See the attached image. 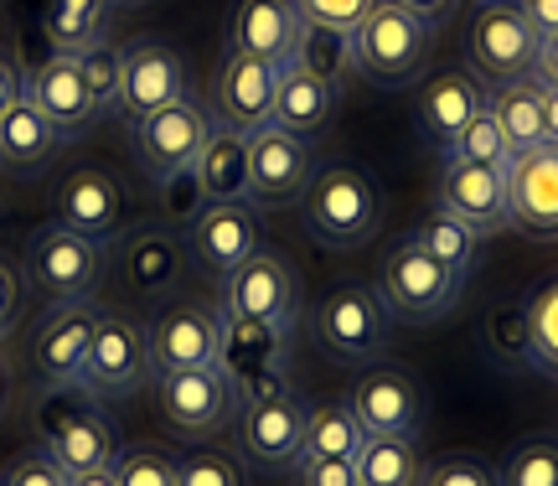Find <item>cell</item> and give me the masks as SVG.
Listing matches in <instances>:
<instances>
[{
	"instance_id": "obj_10",
	"label": "cell",
	"mask_w": 558,
	"mask_h": 486,
	"mask_svg": "<svg viewBox=\"0 0 558 486\" xmlns=\"http://www.w3.org/2000/svg\"><path fill=\"white\" fill-rule=\"evenodd\" d=\"M290 342H295V331H279V326L222 321L218 367L233 378L239 404H259V399H275V393H290Z\"/></svg>"
},
{
	"instance_id": "obj_15",
	"label": "cell",
	"mask_w": 558,
	"mask_h": 486,
	"mask_svg": "<svg viewBox=\"0 0 558 486\" xmlns=\"http://www.w3.org/2000/svg\"><path fill=\"white\" fill-rule=\"evenodd\" d=\"M275 88H279V62H264L254 52L228 47V58L213 73V124L233 130V135H259L269 114H275Z\"/></svg>"
},
{
	"instance_id": "obj_30",
	"label": "cell",
	"mask_w": 558,
	"mask_h": 486,
	"mask_svg": "<svg viewBox=\"0 0 558 486\" xmlns=\"http://www.w3.org/2000/svg\"><path fill=\"white\" fill-rule=\"evenodd\" d=\"M114 26V0H47L41 32L47 47L62 58H83L88 47H104Z\"/></svg>"
},
{
	"instance_id": "obj_7",
	"label": "cell",
	"mask_w": 558,
	"mask_h": 486,
	"mask_svg": "<svg viewBox=\"0 0 558 486\" xmlns=\"http://www.w3.org/2000/svg\"><path fill=\"white\" fill-rule=\"evenodd\" d=\"M373 290H378L383 305H388L393 316H403V321H445L460 305V290H465V284L403 233L399 243H388Z\"/></svg>"
},
{
	"instance_id": "obj_38",
	"label": "cell",
	"mask_w": 558,
	"mask_h": 486,
	"mask_svg": "<svg viewBox=\"0 0 558 486\" xmlns=\"http://www.w3.org/2000/svg\"><path fill=\"white\" fill-rule=\"evenodd\" d=\"M481 337H486V352H492L497 363L527 367V311H522V301L492 305L486 321H481Z\"/></svg>"
},
{
	"instance_id": "obj_25",
	"label": "cell",
	"mask_w": 558,
	"mask_h": 486,
	"mask_svg": "<svg viewBox=\"0 0 558 486\" xmlns=\"http://www.w3.org/2000/svg\"><path fill=\"white\" fill-rule=\"evenodd\" d=\"M481 109H486V83L476 73H465V68H450V73H435L429 88L418 94V135L435 145L439 156L450 150L465 124L476 120Z\"/></svg>"
},
{
	"instance_id": "obj_11",
	"label": "cell",
	"mask_w": 558,
	"mask_h": 486,
	"mask_svg": "<svg viewBox=\"0 0 558 486\" xmlns=\"http://www.w3.org/2000/svg\"><path fill=\"white\" fill-rule=\"evenodd\" d=\"M207 135H213V109H207L202 99H192V94L130 124L135 161H140V171H145L150 182L177 177V171H192V161L202 156Z\"/></svg>"
},
{
	"instance_id": "obj_49",
	"label": "cell",
	"mask_w": 558,
	"mask_h": 486,
	"mask_svg": "<svg viewBox=\"0 0 558 486\" xmlns=\"http://www.w3.org/2000/svg\"><path fill=\"white\" fill-rule=\"evenodd\" d=\"M26 311V269H16L11 259H0V337H11V326Z\"/></svg>"
},
{
	"instance_id": "obj_27",
	"label": "cell",
	"mask_w": 558,
	"mask_h": 486,
	"mask_svg": "<svg viewBox=\"0 0 558 486\" xmlns=\"http://www.w3.org/2000/svg\"><path fill=\"white\" fill-rule=\"evenodd\" d=\"M300 37H305V16L295 0H239L233 5V47L254 52L264 62H295Z\"/></svg>"
},
{
	"instance_id": "obj_17",
	"label": "cell",
	"mask_w": 558,
	"mask_h": 486,
	"mask_svg": "<svg viewBox=\"0 0 558 486\" xmlns=\"http://www.w3.org/2000/svg\"><path fill=\"white\" fill-rule=\"evenodd\" d=\"M104 321L99 301H62L47 305V316L32 331V373L41 388H73L94 342V326Z\"/></svg>"
},
{
	"instance_id": "obj_20",
	"label": "cell",
	"mask_w": 558,
	"mask_h": 486,
	"mask_svg": "<svg viewBox=\"0 0 558 486\" xmlns=\"http://www.w3.org/2000/svg\"><path fill=\"white\" fill-rule=\"evenodd\" d=\"M124 212H130V197H124L120 177L104 171V166H73L58 182V192H52V218L99 243H109L120 233Z\"/></svg>"
},
{
	"instance_id": "obj_23",
	"label": "cell",
	"mask_w": 558,
	"mask_h": 486,
	"mask_svg": "<svg viewBox=\"0 0 558 486\" xmlns=\"http://www.w3.org/2000/svg\"><path fill=\"white\" fill-rule=\"evenodd\" d=\"M347 404L357 414L367 435H409L414 440L424 429V393L403 367H367L357 384L347 388Z\"/></svg>"
},
{
	"instance_id": "obj_19",
	"label": "cell",
	"mask_w": 558,
	"mask_h": 486,
	"mask_svg": "<svg viewBox=\"0 0 558 486\" xmlns=\"http://www.w3.org/2000/svg\"><path fill=\"white\" fill-rule=\"evenodd\" d=\"M26 99L37 104L41 120L62 135V145L83 141L104 120L99 99L88 94V83L78 73V58H62V52H47L37 68H26Z\"/></svg>"
},
{
	"instance_id": "obj_8",
	"label": "cell",
	"mask_w": 558,
	"mask_h": 486,
	"mask_svg": "<svg viewBox=\"0 0 558 486\" xmlns=\"http://www.w3.org/2000/svg\"><path fill=\"white\" fill-rule=\"evenodd\" d=\"M222 321H248V326H279L295 331L300 321V280L295 269L279 259L275 248H259L254 259H243L218 295Z\"/></svg>"
},
{
	"instance_id": "obj_24",
	"label": "cell",
	"mask_w": 558,
	"mask_h": 486,
	"mask_svg": "<svg viewBox=\"0 0 558 486\" xmlns=\"http://www.w3.org/2000/svg\"><path fill=\"white\" fill-rule=\"evenodd\" d=\"M439 207L456 212L460 223H471L476 233H501L512 228V186H507V166H471L450 161L439 177Z\"/></svg>"
},
{
	"instance_id": "obj_18",
	"label": "cell",
	"mask_w": 558,
	"mask_h": 486,
	"mask_svg": "<svg viewBox=\"0 0 558 486\" xmlns=\"http://www.w3.org/2000/svg\"><path fill=\"white\" fill-rule=\"evenodd\" d=\"M316 145L284 135L275 124H264L259 135H248V203L254 207H290L305 197V186L316 177Z\"/></svg>"
},
{
	"instance_id": "obj_36",
	"label": "cell",
	"mask_w": 558,
	"mask_h": 486,
	"mask_svg": "<svg viewBox=\"0 0 558 486\" xmlns=\"http://www.w3.org/2000/svg\"><path fill=\"white\" fill-rule=\"evenodd\" d=\"M527 367L558 384V280H543L527 301Z\"/></svg>"
},
{
	"instance_id": "obj_22",
	"label": "cell",
	"mask_w": 558,
	"mask_h": 486,
	"mask_svg": "<svg viewBox=\"0 0 558 486\" xmlns=\"http://www.w3.org/2000/svg\"><path fill=\"white\" fill-rule=\"evenodd\" d=\"M114 259H120V275L130 290L140 295H166L171 284H181L186 275V228L177 223H140L130 233H114Z\"/></svg>"
},
{
	"instance_id": "obj_32",
	"label": "cell",
	"mask_w": 558,
	"mask_h": 486,
	"mask_svg": "<svg viewBox=\"0 0 558 486\" xmlns=\"http://www.w3.org/2000/svg\"><path fill=\"white\" fill-rule=\"evenodd\" d=\"M486 114L497 120L507 150H533L543 145V83L538 78H512L486 88Z\"/></svg>"
},
{
	"instance_id": "obj_59",
	"label": "cell",
	"mask_w": 558,
	"mask_h": 486,
	"mask_svg": "<svg viewBox=\"0 0 558 486\" xmlns=\"http://www.w3.org/2000/svg\"><path fill=\"white\" fill-rule=\"evenodd\" d=\"M0 486H5V476H0Z\"/></svg>"
},
{
	"instance_id": "obj_58",
	"label": "cell",
	"mask_w": 558,
	"mask_h": 486,
	"mask_svg": "<svg viewBox=\"0 0 558 486\" xmlns=\"http://www.w3.org/2000/svg\"><path fill=\"white\" fill-rule=\"evenodd\" d=\"M0 243H5V218H0Z\"/></svg>"
},
{
	"instance_id": "obj_40",
	"label": "cell",
	"mask_w": 558,
	"mask_h": 486,
	"mask_svg": "<svg viewBox=\"0 0 558 486\" xmlns=\"http://www.w3.org/2000/svg\"><path fill=\"white\" fill-rule=\"evenodd\" d=\"M450 161H471V166H507L512 161V150H507V141H501L497 120L481 109L476 120L460 130L456 141H450V150H445V166Z\"/></svg>"
},
{
	"instance_id": "obj_56",
	"label": "cell",
	"mask_w": 558,
	"mask_h": 486,
	"mask_svg": "<svg viewBox=\"0 0 558 486\" xmlns=\"http://www.w3.org/2000/svg\"><path fill=\"white\" fill-rule=\"evenodd\" d=\"M5 404H11V384H5V367H0V414H5Z\"/></svg>"
},
{
	"instance_id": "obj_2",
	"label": "cell",
	"mask_w": 558,
	"mask_h": 486,
	"mask_svg": "<svg viewBox=\"0 0 558 486\" xmlns=\"http://www.w3.org/2000/svg\"><path fill=\"white\" fill-rule=\"evenodd\" d=\"M429 58H435V26L399 11L393 0H378L352 32V68L373 88H409L424 78Z\"/></svg>"
},
{
	"instance_id": "obj_47",
	"label": "cell",
	"mask_w": 558,
	"mask_h": 486,
	"mask_svg": "<svg viewBox=\"0 0 558 486\" xmlns=\"http://www.w3.org/2000/svg\"><path fill=\"white\" fill-rule=\"evenodd\" d=\"M5 486H68V471H62L41 446H32L5 466Z\"/></svg>"
},
{
	"instance_id": "obj_6",
	"label": "cell",
	"mask_w": 558,
	"mask_h": 486,
	"mask_svg": "<svg viewBox=\"0 0 558 486\" xmlns=\"http://www.w3.org/2000/svg\"><path fill=\"white\" fill-rule=\"evenodd\" d=\"M543 37L538 26L522 16L518 0H476V16L465 32V58L471 73L486 83H512L538 73Z\"/></svg>"
},
{
	"instance_id": "obj_41",
	"label": "cell",
	"mask_w": 558,
	"mask_h": 486,
	"mask_svg": "<svg viewBox=\"0 0 558 486\" xmlns=\"http://www.w3.org/2000/svg\"><path fill=\"white\" fill-rule=\"evenodd\" d=\"M114 486H177V461L160 446H120Z\"/></svg>"
},
{
	"instance_id": "obj_26",
	"label": "cell",
	"mask_w": 558,
	"mask_h": 486,
	"mask_svg": "<svg viewBox=\"0 0 558 486\" xmlns=\"http://www.w3.org/2000/svg\"><path fill=\"white\" fill-rule=\"evenodd\" d=\"M512 186V223L533 233H558V145H533L507 161Z\"/></svg>"
},
{
	"instance_id": "obj_55",
	"label": "cell",
	"mask_w": 558,
	"mask_h": 486,
	"mask_svg": "<svg viewBox=\"0 0 558 486\" xmlns=\"http://www.w3.org/2000/svg\"><path fill=\"white\" fill-rule=\"evenodd\" d=\"M68 486H114V466H109V471H83V476H68Z\"/></svg>"
},
{
	"instance_id": "obj_13",
	"label": "cell",
	"mask_w": 558,
	"mask_h": 486,
	"mask_svg": "<svg viewBox=\"0 0 558 486\" xmlns=\"http://www.w3.org/2000/svg\"><path fill=\"white\" fill-rule=\"evenodd\" d=\"M150 378V352H145V321L124 316V311H104V321L94 326V342L83 357L78 384L88 399H124Z\"/></svg>"
},
{
	"instance_id": "obj_37",
	"label": "cell",
	"mask_w": 558,
	"mask_h": 486,
	"mask_svg": "<svg viewBox=\"0 0 558 486\" xmlns=\"http://www.w3.org/2000/svg\"><path fill=\"white\" fill-rule=\"evenodd\" d=\"M497 486H558V435H522L501 461Z\"/></svg>"
},
{
	"instance_id": "obj_21",
	"label": "cell",
	"mask_w": 558,
	"mask_h": 486,
	"mask_svg": "<svg viewBox=\"0 0 558 486\" xmlns=\"http://www.w3.org/2000/svg\"><path fill=\"white\" fill-rule=\"evenodd\" d=\"M192 94V68L171 41H135L124 47V73H120V109L130 124L156 114L166 104H177Z\"/></svg>"
},
{
	"instance_id": "obj_9",
	"label": "cell",
	"mask_w": 558,
	"mask_h": 486,
	"mask_svg": "<svg viewBox=\"0 0 558 486\" xmlns=\"http://www.w3.org/2000/svg\"><path fill=\"white\" fill-rule=\"evenodd\" d=\"M156 384V409L160 420L186 435V440H207L218 435L222 425L239 420V388L233 378L222 373L218 363L213 367H186V373H166V378H150Z\"/></svg>"
},
{
	"instance_id": "obj_35",
	"label": "cell",
	"mask_w": 558,
	"mask_h": 486,
	"mask_svg": "<svg viewBox=\"0 0 558 486\" xmlns=\"http://www.w3.org/2000/svg\"><path fill=\"white\" fill-rule=\"evenodd\" d=\"M367 429L357 425V414L347 399H331V404H311V420H305V455H347L357 461Z\"/></svg>"
},
{
	"instance_id": "obj_51",
	"label": "cell",
	"mask_w": 558,
	"mask_h": 486,
	"mask_svg": "<svg viewBox=\"0 0 558 486\" xmlns=\"http://www.w3.org/2000/svg\"><path fill=\"white\" fill-rule=\"evenodd\" d=\"M21 94H26V68H21L16 58H5V52H0V114H5Z\"/></svg>"
},
{
	"instance_id": "obj_52",
	"label": "cell",
	"mask_w": 558,
	"mask_h": 486,
	"mask_svg": "<svg viewBox=\"0 0 558 486\" xmlns=\"http://www.w3.org/2000/svg\"><path fill=\"white\" fill-rule=\"evenodd\" d=\"M522 16L538 26V37H554L558 32V0H518Z\"/></svg>"
},
{
	"instance_id": "obj_42",
	"label": "cell",
	"mask_w": 558,
	"mask_h": 486,
	"mask_svg": "<svg viewBox=\"0 0 558 486\" xmlns=\"http://www.w3.org/2000/svg\"><path fill=\"white\" fill-rule=\"evenodd\" d=\"M78 73L88 83V94L99 99V109H120V73H124V52L114 41H104V47H88L78 58Z\"/></svg>"
},
{
	"instance_id": "obj_34",
	"label": "cell",
	"mask_w": 558,
	"mask_h": 486,
	"mask_svg": "<svg viewBox=\"0 0 558 486\" xmlns=\"http://www.w3.org/2000/svg\"><path fill=\"white\" fill-rule=\"evenodd\" d=\"M357 486H418V450L409 435H367L357 450Z\"/></svg>"
},
{
	"instance_id": "obj_45",
	"label": "cell",
	"mask_w": 558,
	"mask_h": 486,
	"mask_svg": "<svg viewBox=\"0 0 558 486\" xmlns=\"http://www.w3.org/2000/svg\"><path fill=\"white\" fill-rule=\"evenodd\" d=\"M160 212H166V223L186 228L192 218H197L202 207H207V197H202V182L192 177V171H177V177H160Z\"/></svg>"
},
{
	"instance_id": "obj_5",
	"label": "cell",
	"mask_w": 558,
	"mask_h": 486,
	"mask_svg": "<svg viewBox=\"0 0 558 486\" xmlns=\"http://www.w3.org/2000/svg\"><path fill=\"white\" fill-rule=\"evenodd\" d=\"M311 331L337 363H373L393 342V311L367 280H337L311 311Z\"/></svg>"
},
{
	"instance_id": "obj_12",
	"label": "cell",
	"mask_w": 558,
	"mask_h": 486,
	"mask_svg": "<svg viewBox=\"0 0 558 486\" xmlns=\"http://www.w3.org/2000/svg\"><path fill=\"white\" fill-rule=\"evenodd\" d=\"M222 347L218 305L171 301L145 321V352H150V378L186 373V367H213Z\"/></svg>"
},
{
	"instance_id": "obj_48",
	"label": "cell",
	"mask_w": 558,
	"mask_h": 486,
	"mask_svg": "<svg viewBox=\"0 0 558 486\" xmlns=\"http://www.w3.org/2000/svg\"><path fill=\"white\" fill-rule=\"evenodd\" d=\"M295 486H357V466L347 455H300Z\"/></svg>"
},
{
	"instance_id": "obj_3",
	"label": "cell",
	"mask_w": 558,
	"mask_h": 486,
	"mask_svg": "<svg viewBox=\"0 0 558 486\" xmlns=\"http://www.w3.org/2000/svg\"><path fill=\"white\" fill-rule=\"evenodd\" d=\"M109 275V243L88 239L47 218L26 233V284L41 290L47 305L62 301H99V284Z\"/></svg>"
},
{
	"instance_id": "obj_54",
	"label": "cell",
	"mask_w": 558,
	"mask_h": 486,
	"mask_svg": "<svg viewBox=\"0 0 558 486\" xmlns=\"http://www.w3.org/2000/svg\"><path fill=\"white\" fill-rule=\"evenodd\" d=\"M543 141L558 145V88L543 83Z\"/></svg>"
},
{
	"instance_id": "obj_28",
	"label": "cell",
	"mask_w": 558,
	"mask_h": 486,
	"mask_svg": "<svg viewBox=\"0 0 558 486\" xmlns=\"http://www.w3.org/2000/svg\"><path fill=\"white\" fill-rule=\"evenodd\" d=\"M337 94L341 88H331V83L316 78V73H305L300 62H284V68H279L269 124L284 130V135H300V141H316V135H326L331 120H337Z\"/></svg>"
},
{
	"instance_id": "obj_29",
	"label": "cell",
	"mask_w": 558,
	"mask_h": 486,
	"mask_svg": "<svg viewBox=\"0 0 558 486\" xmlns=\"http://www.w3.org/2000/svg\"><path fill=\"white\" fill-rule=\"evenodd\" d=\"M62 135L41 120V109L21 94L5 114H0V171L11 177H41L47 166L58 161Z\"/></svg>"
},
{
	"instance_id": "obj_16",
	"label": "cell",
	"mask_w": 558,
	"mask_h": 486,
	"mask_svg": "<svg viewBox=\"0 0 558 486\" xmlns=\"http://www.w3.org/2000/svg\"><path fill=\"white\" fill-rule=\"evenodd\" d=\"M264 248V207L254 203H207L186 223V254L197 269L228 280L243 259Z\"/></svg>"
},
{
	"instance_id": "obj_39",
	"label": "cell",
	"mask_w": 558,
	"mask_h": 486,
	"mask_svg": "<svg viewBox=\"0 0 558 486\" xmlns=\"http://www.w3.org/2000/svg\"><path fill=\"white\" fill-rule=\"evenodd\" d=\"M295 62L305 68V73L326 78L331 88H341V78L352 73V37H341V32H326V26H305Z\"/></svg>"
},
{
	"instance_id": "obj_53",
	"label": "cell",
	"mask_w": 558,
	"mask_h": 486,
	"mask_svg": "<svg viewBox=\"0 0 558 486\" xmlns=\"http://www.w3.org/2000/svg\"><path fill=\"white\" fill-rule=\"evenodd\" d=\"M538 83H548V88H558V32L554 37H543V52H538V73H533Z\"/></svg>"
},
{
	"instance_id": "obj_43",
	"label": "cell",
	"mask_w": 558,
	"mask_h": 486,
	"mask_svg": "<svg viewBox=\"0 0 558 486\" xmlns=\"http://www.w3.org/2000/svg\"><path fill=\"white\" fill-rule=\"evenodd\" d=\"M177 486H248L243 466L222 450H192L177 461Z\"/></svg>"
},
{
	"instance_id": "obj_1",
	"label": "cell",
	"mask_w": 558,
	"mask_h": 486,
	"mask_svg": "<svg viewBox=\"0 0 558 486\" xmlns=\"http://www.w3.org/2000/svg\"><path fill=\"white\" fill-rule=\"evenodd\" d=\"M32 425H37V435H41V450H47L68 476L109 471L124 446L114 420H109L99 409V399H88L83 388H37Z\"/></svg>"
},
{
	"instance_id": "obj_14",
	"label": "cell",
	"mask_w": 558,
	"mask_h": 486,
	"mask_svg": "<svg viewBox=\"0 0 558 486\" xmlns=\"http://www.w3.org/2000/svg\"><path fill=\"white\" fill-rule=\"evenodd\" d=\"M305 420H311V399L275 393L259 404L239 409V450L254 471H295V461L305 455Z\"/></svg>"
},
{
	"instance_id": "obj_44",
	"label": "cell",
	"mask_w": 558,
	"mask_h": 486,
	"mask_svg": "<svg viewBox=\"0 0 558 486\" xmlns=\"http://www.w3.org/2000/svg\"><path fill=\"white\" fill-rule=\"evenodd\" d=\"M295 5H300V16H305V26H326V32L352 37L378 0H295Z\"/></svg>"
},
{
	"instance_id": "obj_46",
	"label": "cell",
	"mask_w": 558,
	"mask_h": 486,
	"mask_svg": "<svg viewBox=\"0 0 558 486\" xmlns=\"http://www.w3.org/2000/svg\"><path fill=\"white\" fill-rule=\"evenodd\" d=\"M418 486H497V471L476 455H445L418 471Z\"/></svg>"
},
{
	"instance_id": "obj_57",
	"label": "cell",
	"mask_w": 558,
	"mask_h": 486,
	"mask_svg": "<svg viewBox=\"0 0 558 486\" xmlns=\"http://www.w3.org/2000/svg\"><path fill=\"white\" fill-rule=\"evenodd\" d=\"M114 5H145V0H114Z\"/></svg>"
},
{
	"instance_id": "obj_33",
	"label": "cell",
	"mask_w": 558,
	"mask_h": 486,
	"mask_svg": "<svg viewBox=\"0 0 558 486\" xmlns=\"http://www.w3.org/2000/svg\"><path fill=\"white\" fill-rule=\"evenodd\" d=\"M409 239H414L435 264H445L460 284L471 280L481 269V259H486V233H476L471 223H460L456 212H445V207H429V218H424Z\"/></svg>"
},
{
	"instance_id": "obj_31",
	"label": "cell",
	"mask_w": 558,
	"mask_h": 486,
	"mask_svg": "<svg viewBox=\"0 0 558 486\" xmlns=\"http://www.w3.org/2000/svg\"><path fill=\"white\" fill-rule=\"evenodd\" d=\"M192 177L202 182L207 203H248V135L213 124L202 156L192 161Z\"/></svg>"
},
{
	"instance_id": "obj_4",
	"label": "cell",
	"mask_w": 558,
	"mask_h": 486,
	"mask_svg": "<svg viewBox=\"0 0 558 486\" xmlns=\"http://www.w3.org/2000/svg\"><path fill=\"white\" fill-rule=\"evenodd\" d=\"M300 207H305V228H311L320 243H331V248H357V243H367L383 223L378 186L352 161L316 166V177L305 186Z\"/></svg>"
},
{
	"instance_id": "obj_50",
	"label": "cell",
	"mask_w": 558,
	"mask_h": 486,
	"mask_svg": "<svg viewBox=\"0 0 558 486\" xmlns=\"http://www.w3.org/2000/svg\"><path fill=\"white\" fill-rule=\"evenodd\" d=\"M393 5H399V11H409V16H418L424 21V26H445V21L456 16V5L460 0H393Z\"/></svg>"
}]
</instances>
